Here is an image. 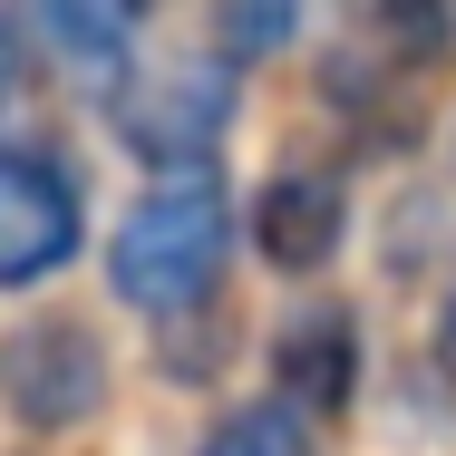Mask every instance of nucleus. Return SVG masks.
I'll return each instance as SVG.
<instances>
[{"instance_id": "f257e3e1", "label": "nucleus", "mask_w": 456, "mask_h": 456, "mask_svg": "<svg viewBox=\"0 0 456 456\" xmlns=\"http://www.w3.org/2000/svg\"><path fill=\"white\" fill-rule=\"evenodd\" d=\"M224 253H233V194H224L214 166H194V175L146 184L117 214V233H107V291L126 311H146V321H184V311L214 301Z\"/></svg>"}, {"instance_id": "f03ea898", "label": "nucleus", "mask_w": 456, "mask_h": 456, "mask_svg": "<svg viewBox=\"0 0 456 456\" xmlns=\"http://www.w3.org/2000/svg\"><path fill=\"white\" fill-rule=\"evenodd\" d=\"M233 107H243V69H233L214 39H204V49H166V59L136 49V69L107 88L117 146H126L136 166H156V175L214 166L224 136H233Z\"/></svg>"}, {"instance_id": "7ed1b4c3", "label": "nucleus", "mask_w": 456, "mask_h": 456, "mask_svg": "<svg viewBox=\"0 0 456 456\" xmlns=\"http://www.w3.org/2000/svg\"><path fill=\"white\" fill-rule=\"evenodd\" d=\"M88 243V184L49 136H0V291H39Z\"/></svg>"}, {"instance_id": "20e7f679", "label": "nucleus", "mask_w": 456, "mask_h": 456, "mask_svg": "<svg viewBox=\"0 0 456 456\" xmlns=\"http://www.w3.org/2000/svg\"><path fill=\"white\" fill-rule=\"evenodd\" d=\"M0 408L20 428H78L107 408V340L69 311H29L0 330Z\"/></svg>"}, {"instance_id": "39448f33", "label": "nucleus", "mask_w": 456, "mask_h": 456, "mask_svg": "<svg viewBox=\"0 0 456 456\" xmlns=\"http://www.w3.org/2000/svg\"><path fill=\"white\" fill-rule=\"evenodd\" d=\"M146 10H156V0H10L20 39H29L59 78H78V88H97V97L136 69V49H146Z\"/></svg>"}, {"instance_id": "423d86ee", "label": "nucleus", "mask_w": 456, "mask_h": 456, "mask_svg": "<svg viewBox=\"0 0 456 456\" xmlns=\"http://www.w3.org/2000/svg\"><path fill=\"white\" fill-rule=\"evenodd\" d=\"M253 243L273 273H321L340 243H350V184L330 166H281L253 194Z\"/></svg>"}, {"instance_id": "0eeeda50", "label": "nucleus", "mask_w": 456, "mask_h": 456, "mask_svg": "<svg viewBox=\"0 0 456 456\" xmlns=\"http://www.w3.org/2000/svg\"><path fill=\"white\" fill-rule=\"evenodd\" d=\"M273 379H281V398L301 418L311 408H340L360 388V330H350V311H330V301L291 311V330L273 340Z\"/></svg>"}, {"instance_id": "6e6552de", "label": "nucleus", "mask_w": 456, "mask_h": 456, "mask_svg": "<svg viewBox=\"0 0 456 456\" xmlns=\"http://www.w3.org/2000/svg\"><path fill=\"white\" fill-rule=\"evenodd\" d=\"M301 20H311V0H214V49L233 69H263L281 49H301Z\"/></svg>"}, {"instance_id": "1a4fd4ad", "label": "nucleus", "mask_w": 456, "mask_h": 456, "mask_svg": "<svg viewBox=\"0 0 456 456\" xmlns=\"http://www.w3.org/2000/svg\"><path fill=\"white\" fill-rule=\"evenodd\" d=\"M194 456H311V428H301V408H291V398H253V408L214 418Z\"/></svg>"}, {"instance_id": "9d476101", "label": "nucleus", "mask_w": 456, "mask_h": 456, "mask_svg": "<svg viewBox=\"0 0 456 456\" xmlns=\"http://www.w3.org/2000/svg\"><path fill=\"white\" fill-rule=\"evenodd\" d=\"M369 29L388 39V59H437L456 39V0H369Z\"/></svg>"}, {"instance_id": "9b49d317", "label": "nucleus", "mask_w": 456, "mask_h": 456, "mask_svg": "<svg viewBox=\"0 0 456 456\" xmlns=\"http://www.w3.org/2000/svg\"><path fill=\"white\" fill-rule=\"evenodd\" d=\"M20 59H29V39H20V20H10V10H0V97L20 88Z\"/></svg>"}, {"instance_id": "f8f14e48", "label": "nucleus", "mask_w": 456, "mask_h": 456, "mask_svg": "<svg viewBox=\"0 0 456 456\" xmlns=\"http://www.w3.org/2000/svg\"><path fill=\"white\" fill-rule=\"evenodd\" d=\"M437 360H447V379H456V291H447V321H437Z\"/></svg>"}]
</instances>
